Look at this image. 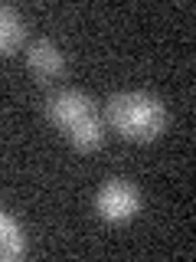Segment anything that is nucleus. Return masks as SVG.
<instances>
[{"label":"nucleus","mask_w":196,"mask_h":262,"mask_svg":"<svg viewBox=\"0 0 196 262\" xmlns=\"http://www.w3.org/2000/svg\"><path fill=\"white\" fill-rule=\"evenodd\" d=\"M46 115L59 125L69 141L79 151H95L105 141V121L98 115L95 102L79 89H62V92L46 98Z\"/></svg>","instance_id":"nucleus-1"},{"label":"nucleus","mask_w":196,"mask_h":262,"mask_svg":"<svg viewBox=\"0 0 196 262\" xmlns=\"http://www.w3.org/2000/svg\"><path fill=\"white\" fill-rule=\"evenodd\" d=\"M108 125L118 135L131 138V141H151L157 138L163 125H167V108L160 98L147 95V92H118L108 98L105 105Z\"/></svg>","instance_id":"nucleus-2"},{"label":"nucleus","mask_w":196,"mask_h":262,"mask_svg":"<svg viewBox=\"0 0 196 262\" xmlns=\"http://www.w3.org/2000/svg\"><path fill=\"white\" fill-rule=\"evenodd\" d=\"M95 210L102 213L105 220H111V223H121V220L137 216L141 196H137V190L128 184V180H108L95 196Z\"/></svg>","instance_id":"nucleus-3"},{"label":"nucleus","mask_w":196,"mask_h":262,"mask_svg":"<svg viewBox=\"0 0 196 262\" xmlns=\"http://www.w3.org/2000/svg\"><path fill=\"white\" fill-rule=\"evenodd\" d=\"M27 62H30V69L36 72L39 79H56L62 72V53H59V46L53 43V39H33V43L27 46Z\"/></svg>","instance_id":"nucleus-4"},{"label":"nucleus","mask_w":196,"mask_h":262,"mask_svg":"<svg viewBox=\"0 0 196 262\" xmlns=\"http://www.w3.org/2000/svg\"><path fill=\"white\" fill-rule=\"evenodd\" d=\"M23 246H27V239H23V229L20 223L10 216V213L0 210V262H10L23 252Z\"/></svg>","instance_id":"nucleus-5"},{"label":"nucleus","mask_w":196,"mask_h":262,"mask_svg":"<svg viewBox=\"0 0 196 262\" xmlns=\"http://www.w3.org/2000/svg\"><path fill=\"white\" fill-rule=\"evenodd\" d=\"M23 43V16L13 7L0 4V56L13 53Z\"/></svg>","instance_id":"nucleus-6"}]
</instances>
